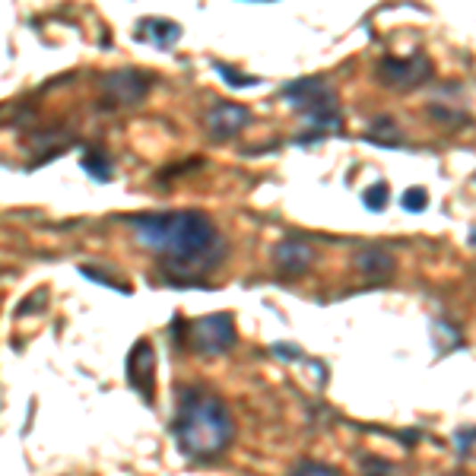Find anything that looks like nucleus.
Segmentation results:
<instances>
[{"instance_id": "aec40b11", "label": "nucleus", "mask_w": 476, "mask_h": 476, "mask_svg": "<svg viewBox=\"0 0 476 476\" xmlns=\"http://www.w3.org/2000/svg\"><path fill=\"white\" fill-rule=\"evenodd\" d=\"M447 476H464V473H447Z\"/></svg>"}, {"instance_id": "4468645a", "label": "nucleus", "mask_w": 476, "mask_h": 476, "mask_svg": "<svg viewBox=\"0 0 476 476\" xmlns=\"http://www.w3.org/2000/svg\"><path fill=\"white\" fill-rule=\"evenodd\" d=\"M388 201H390V191H388V185H372V188L362 194V203H365L372 213H382L384 207H388Z\"/></svg>"}, {"instance_id": "f3484780", "label": "nucleus", "mask_w": 476, "mask_h": 476, "mask_svg": "<svg viewBox=\"0 0 476 476\" xmlns=\"http://www.w3.org/2000/svg\"><path fill=\"white\" fill-rule=\"evenodd\" d=\"M400 203H404L406 213H419V209H426V207H429V194H426V188H410L404 197H400Z\"/></svg>"}, {"instance_id": "9d476101", "label": "nucleus", "mask_w": 476, "mask_h": 476, "mask_svg": "<svg viewBox=\"0 0 476 476\" xmlns=\"http://www.w3.org/2000/svg\"><path fill=\"white\" fill-rule=\"evenodd\" d=\"M137 38L140 42H150V45H156V48L168 51V48L178 45L181 26L172 20H140L137 22Z\"/></svg>"}, {"instance_id": "f03ea898", "label": "nucleus", "mask_w": 476, "mask_h": 476, "mask_svg": "<svg viewBox=\"0 0 476 476\" xmlns=\"http://www.w3.org/2000/svg\"><path fill=\"white\" fill-rule=\"evenodd\" d=\"M172 432L181 455L191 457V461H209L232 445L235 423L229 416V406L217 394H209L203 388H185L178 397Z\"/></svg>"}, {"instance_id": "a211bd4d", "label": "nucleus", "mask_w": 476, "mask_h": 476, "mask_svg": "<svg viewBox=\"0 0 476 476\" xmlns=\"http://www.w3.org/2000/svg\"><path fill=\"white\" fill-rule=\"evenodd\" d=\"M45 302H48V292H45V289H38L36 296L26 299V302H22L20 308H16V315H26V311H29V308H36V305H45Z\"/></svg>"}, {"instance_id": "20e7f679", "label": "nucleus", "mask_w": 476, "mask_h": 476, "mask_svg": "<svg viewBox=\"0 0 476 476\" xmlns=\"http://www.w3.org/2000/svg\"><path fill=\"white\" fill-rule=\"evenodd\" d=\"M429 77H432V61H429L426 54H413V58H384L382 64H378V79H382L388 89H400V93L419 89Z\"/></svg>"}, {"instance_id": "2eb2a0df", "label": "nucleus", "mask_w": 476, "mask_h": 476, "mask_svg": "<svg viewBox=\"0 0 476 476\" xmlns=\"http://www.w3.org/2000/svg\"><path fill=\"white\" fill-rule=\"evenodd\" d=\"M289 476H337V470L331 464H317V461H302L289 470Z\"/></svg>"}, {"instance_id": "dca6fc26", "label": "nucleus", "mask_w": 476, "mask_h": 476, "mask_svg": "<svg viewBox=\"0 0 476 476\" xmlns=\"http://www.w3.org/2000/svg\"><path fill=\"white\" fill-rule=\"evenodd\" d=\"M217 73L235 89H245V86H254V83H258L254 77H245V73H238L235 67H229V64H217Z\"/></svg>"}, {"instance_id": "f8f14e48", "label": "nucleus", "mask_w": 476, "mask_h": 476, "mask_svg": "<svg viewBox=\"0 0 476 476\" xmlns=\"http://www.w3.org/2000/svg\"><path fill=\"white\" fill-rule=\"evenodd\" d=\"M368 140H372V144H384V146H400V130L394 127L390 118H378L375 127L368 130Z\"/></svg>"}, {"instance_id": "39448f33", "label": "nucleus", "mask_w": 476, "mask_h": 476, "mask_svg": "<svg viewBox=\"0 0 476 476\" xmlns=\"http://www.w3.org/2000/svg\"><path fill=\"white\" fill-rule=\"evenodd\" d=\"M146 93H150V77L134 70V67H121V70H111L102 77V99L115 109L137 105Z\"/></svg>"}, {"instance_id": "1a4fd4ad", "label": "nucleus", "mask_w": 476, "mask_h": 476, "mask_svg": "<svg viewBox=\"0 0 476 476\" xmlns=\"http://www.w3.org/2000/svg\"><path fill=\"white\" fill-rule=\"evenodd\" d=\"M356 267H359V274L365 276L368 283H388L390 276H394L397 264L390 251H384V248H378V245H365L356 254Z\"/></svg>"}, {"instance_id": "ddd939ff", "label": "nucleus", "mask_w": 476, "mask_h": 476, "mask_svg": "<svg viewBox=\"0 0 476 476\" xmlns=\"http://www.w3.org/2000/svg\"><path fill=\"white\" fill-rule=\"evenodd\" d=\"M79 274L89 276V280H95V283H102V286L118 289V292H130L127 283H124L121 276L111 274V270H105V267H89V264H83V267H79Z\"/></svg>"}, {"instance_id": "0eeeda50", "label": "nucleus", "mask_w": 476, "mask_h": 476, "mask_svg": "<svg viewBox=\"0 0 476 476\" xmlns=\"http://www.w3.org/2000/svg\"><path fill=\"white\" fill-rule=\"evenodd\" d=\"M315 264V248L305 242V238H280L274 245V267L283 276H305Z\"/></svg>"}, {"instance_id": "6ab92c4d", "label": "nucleus", "mask_w": 476, "mask_h": 476, "mask_svg": "<svg viewBox=\"0 0 476 476\" xmlns=\"http://www.w3.org/2000/svg\"><path fill=\"white\" fill-rule=\"evenodd\" d=\"M470 242H473V245H476V232H473V235H470Z\"/></svg>"}, {"instance_id": "f257e3e1", "label": "nucleus", "mask_w": 476, "mask_h": 476, "mask_svg": "<svg viewBox=\"0 0 476 476\" xmlns=\"http://www.w3.org/2000/svg\"><path fill=\"white\" fill-rule=\"evenodd\" d=\"M127 226L146 251L162 258V267L172 283L194 286L223 260V235L201 209L140 213V217H130Z\"/></svg>"}, {"instance_id": "7ed1b4c3", "label": "nucleus", "mask_w": 476, "mask_h": 476, "mask_svg": "<svg viewBox=\"0 0 476 476\" xmlns=\"http://www.w3.org/2000/svg\"><path fill=\"white\" fill-rule=\"evenodd\" d=\"M191 347L203 356H219L229 353L235 347V321L229 311H217V315H203L191 324Z\"/></svg>"}, {"instance_id": "6e6552de", "label": "nucleus", "mask_w": 476, "mask_h": 476, "mask_svg": "<svg viewBox=\"0 0 476 476\" xmlns=\"http://www.w3.org/2000/svg\"><path fill=\"white\" fill-rule=\"evenodd\" d=\"M251 115H248L245 105H238V102H217L213 109L207 111V130L213 140H229L235 134L248 127Z\"/></svg>"}, {"instance_id": "423d86ee", "label": "nucleus", "mask_w": 476, "mask_h": 476, "mask_svg": "<svg viewBox=\"0 0 476 476\" xmlns=\"http://www.w3.org/2000/svg\"><path fill=\"white\" fill-rule=\"evenodd\" d=\"M124 375L127 384L144 397L146 404L152 400V388H156V349H152L150 340H137L127 353L124 362Z\"/></svg>"}, {"instance_id": "9b49d317", "label": "nucleus", "mask_w": 476, "mask_h": 476, "mask_svg": "<svg viewBox=\"0 0 476 476\" xmlns=\"http://www.w3.org/2000/svg\"><path fill=\"white\" fill-rule=\"evenodd\" d=\"M79 166H83V172L93 175L95 181H111V175H115V168H111V162L105 159V152L102 150H86L83 152V159H79Z\"/></svg>"}]
</instances>
